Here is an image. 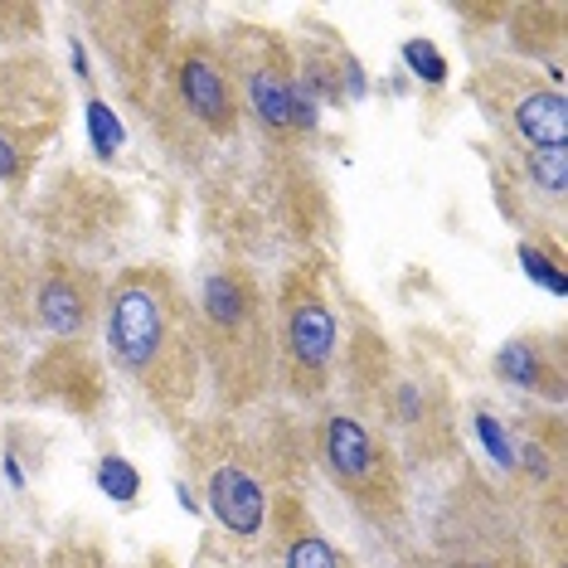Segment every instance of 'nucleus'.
I'll return each mask as SVG.
<instances>
[{
    "mask_svg": "<svg viewBox=\"0 0 568 568\" xmlns=\"http://www.w3.org/2000/svg\"><path fill=\"white\" fill-rule=\"evenodd\" d=\"M102 345L122 379L136 384L161 418L185 423L200 398L204 365L195 341V312L180 277L161 263L122 267L102 292Z\"/></svg>",
    "mask_w": 568,
    "mask_h": 568,
    "instance_id": "f257e3e1",
    "label": "nucleus"
},
{
    "mask_svg": "<svg viewBox=\"0 0 568 568\" xmlns=\"http://www.w3.org/2000/svg\"><path fill=\"white\" fill-rule=\"evenodd\" d=\"M204 379L214 384L229 413L257 404L277 384V341H273V296L248 267L214 263L200 273L190 296Z\"/></svg>",
    "mask_w": 568,
    "mask_h": 568,
    "instance_id": "f03ea898",
    "label": "nucleus"
},
{
    "mask_svg": "<svg viewBox=\"0 0 568 568\" xmlns=\"http://www.w3.org/2000/svg\"><path fill=\"white\" fill-rule=\"evenodd\" d=\"M273 341H277V384L292 398L312 404V398H321L335 384V369H341V355H345L341 316H335V302L316 263L292 267L277 282Z\"/></svg>",
    "mask_w": 568,
    "mask_h": 568,
    "instance_id": "7ed1b4c3",
    "label": "nucleus"
},
{
    "mask_svg": "<svg viewBox=\"0 0 568 568\" xmlns=\"http://www.w3.org/2000/svg\"><path fill=\"white\" fill-rule=\"evenodd\" d=\"M471 102L496 132L500 151H568V98L564 83L539 73V63L496 59L467 79Z\"/></svg>",
    "mask_w": 568,
    "mask_h": 568,
    "instance_id": "20e7f679",
    "label": "nucleus"
},
{
    "mask_svg": "<svg viewBox=\"0 0 568 568\" xmlns=\"http://www.w3.org/2000/svg\"><path fill=\"white\" fill-rule=\"evenodd\" d=\"M312 447L321 476L351 500L355 515H365L369 525L404 520V462L384 433H374L355 413H326L316 423Z\"/></svg>",
    "mask_w": 568,
    "mask_h": 568,
    "instance_id": "39448f33",
    "label": "nucleus"
},
{
    "mask_svg": "<svg viewBox=\"0 0 568 568\" xmlns=\"http://www.w3.org/2000/svg\"><path fill=\"white\" fill-rule=\"evenodd\" d=\"M219 44H224L229 69H234L239 108L257 122V132L277 146H296L316 132V102L306 93V83L296 79L287 44L273 30H234Z\"/></svg>",
    "mask_w": 568,
    "mask_h": 568,
    "instance_id": "423d86ee",
    "label": "nucleus"
},
{
    "mask_svg": "<svg viewBox=\"0 0 568 568\" xmlns=\"http://www.w3.org/2000/svg\"><path fill=\"white\" fill-rule=\"evenodd\" d=\"M190 471L210 500V515L234 539L253 545L263 539L267 515H273V490H267V467L239 443L229 428H204L190 437Z\"/></svg>",
    "mask_w": 568,
    "mask_h": 568,
    "instance_id": "0eeeda50",
    "label": "nucleus"
},
{
    "mask_svg": "<svg viewBox=\"0 0 568 568\" xmlns=\"http://www.w3.org/2000/svg\"><path fill=\"white\" fill-rule=\"evenodd\" d=\"M102 292H108V282L69 257H40L16 282L0 277V302L10 306V316L30 321L69 345L88 341V331L102 321Z\"/></svg>",
    "mask_w": 568,
    "mask_h": 568,
    "instance_id": "6e6552de",
    "label": "nucleus"
},
{
    "mask_svg": "<svg viewBox=\"0 0 568 568\" xmlns=\"http://www.w3.org/2000/svg\"><path fill=\"white\" fill-rule=\"evenodd\" d=\"M161 79H165V93H171V108L180 112V122H190L210 141L239 136L243 108H239L234 69H229V54L214 34H185L165 54Z\"/></svg>",
    "mask_w": 568,
    "mask_h": 568,
    "instance_id": "1a4fd4ad",
    "label": "nucleus"
},
{
    "mask_svg": "<svg viewBox=\"0 0 568 568\" xmlns=\"http://www.w3.org/2000/svg\"><path fill=\"white\" fill-rule=\"evenodd\" d=\"M59 83L44 59L0 63V185H20L34 171L44 141L59 132Z\"/></svg>",
    "mask_w": 568,
    "mask_h": 568,
    "instance_id": "9d476101",
    "label": "nucleus"
},
{
    "mask_svg": "<svg viewBox=\"0 0 568 568\" xmlns=\"http://www.w3.org/2000/svg\"><path fill=\"white\" fill-rule=\"evenodd\" d=\"M384 418L394 423L398 433H408V447L418 462H437L457 447V428H452V404L443 394V384L433 379H389V389L379 398Z\"/></svg>",
    "mask_w": 568,
    "mask_h": 568,
    "instance_id": "9b49d317",
    "label": "nucleus"
},
{
    "mask_svg": "<svg viewBox=\"0 0 568 568\" xmlns=\"http://www.w3.org/2000/svg\"><path fill=\"white\" fill-rule=\"evenodd\" d=\"M490 374L500 384L520 394H535L545 404H564L568 394V345H564V331L549 326V331H520L510 335L506 345L490 359Z\"/></svg>",
    "mask_w": 568,
    "mask_h": 568,
    "instance_id": "f8f14e48",
    "label": "nucleus"
},
{
    "mask_svg": "<svg viewBox=\"0 0 568 568\" xmlns=\"http://www.w3.org/2000/svg\"><path fill=\"white\" fill-rule=\"evenodd\" d=\"M267 529L277 539V564L282 568H355L341 549L331 545L326 535L312 525V515L296 506V496L273 500V515H267Z\"/></svg>",
    "mask_w": 568,
    "mask_h": 568,
    "instance_id": "ddd939ff",
    "label": "nucleus"
},
{
    "mask_svg": "<svg viewBox=\"0 0 568 568\" xmlns=\"http://www.w3.org/2000/svg\"><path fill=\"white\" fill-rule=\"evenodd\" d=\"M510 44L525 63L554 59L564 69V40H568V6H510Z\"/></svg>",
    "mask_w": 568,
    "mask_h": 568,
    "instance_id": "4468645a",
    "label": "nucleus"
},
{
    "mask_svg": "<svg viewBox=\"0 0 568 568\" xmlns=\"http://www.w3.org/2000/svg\"><path fill=\"white\" fill-rule=\"evenodd\" d=\"M20 384H24V351L16 341V316L0 302V404L20 398Z\"/></svg>",
    "mask_w": 568,
    "mask_h": 568,
    "instance_id": "2eb2a0df",
    "label": "nucleus"
},
{
    "mask_svg": "<svg viewBox=\"0 0 568 568\" xmlns=\"http://www.w3.org/2000/svg\"><path fill=\"white\" fill-rule=\"evenodd\" d=\"M462 568H539L529 554L515 545V539H506V535H496V539H486L481 549H476V559L471 564H462Z\"/></svg>",
    "mask_w": 568,
    "mask_h": 568,
    "instance_id": "dca6fc26",
    "label": "nucleus"
},
{
    "mask_svg": "<svg viewBox=\"0 0 568 568\" xmlns=\"http://www.w3.org/2000/svg\"><path fill=\"white\" fill-rule=\"evenodd\" d=\"M44 20L40 6H20V0H0V49L24 40V34H34Z\"/></svg>",
    "mask_w": 568,
    "mask_h": 568,
    "instance_id": "f3484780",
    "label": "nucleus"
},
{
    "mask_svg": "<svg viewBox=\"0 0 568 568\" xmlns=\"http://www.w3.org/2000/svg\"><path fill=\"white\" fill-rule=\"evenodd\" d=\"M88 126H93V151L98 156H112L122 146V126L112 118V108L102 98H88Z\"/></svg>",
    "mask_w": 568,
    "mask_h": 568,
    "instance_id": "a211bd4d",
    "label": "nucleus"
},
{
    "mask_svg": "<svg viewBox=\"0 0 568 568\" xmlns=\"http://www.w3.org/2000/svg\"><path fill=\"white\" fill-rule=\"evenodd\" d=\"M98 481H102V490H108L112 500H136V490H141V476L126 467L122 457H102V467H98Z\"/></svg>",
    "mask_w": 568,
    "mask_h": 568,
    "instance_id": "6ab92c4d",
    "label": "nucleus"
},
{
    "mask_svg": "<svg viewBox=\"0 0 568 568\" xmlns=\"http://www.w3.org/2000/svg\"><path fill=\"white\" fill-rule=\"evenodd\" d=\"M520 257H525V273H529V277H539L549 292H564V287H568V277H564V257H539L535 243H520Z\"/></svg>",
    "mask_w": 568,
    "mask_h": 568,
    "instance_id": "aec40b11",
    "label": "nucleus"
},
{
    "mask_svg": "<svg viewBox=\"0 0 568 568\" xmlns=\"http://www.w3.org/2000/svg\"><path fill=\"white\" fill-rule=\"evenodd\" d=\"M404 59H408L428 83H443V79H447V59L437 54L428 40H408V44H404Z\"/></svg>",
    "mask_w": 568,
    "mask_h": 568,
    "instance_id": "412c9836",
    "label": "nucleus"
},
{
    "mask_svg": "<svg viewBox=\"0 0 568 568\" xmlns=\"http://www.w3.org/2000/svg\"><path fill=\"white\" fill-rule=\"evenodd\" d=\"M0 568H44V559L30 545H20V539L0 535Z\"/></svg>",
    "mask_w": 568,
    "mask_h": 568,
    "instance_id": "4be33fe9",
    "label": "nucleus"
}]
</instances>
